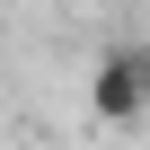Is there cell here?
Listing matches in <instances>:
<instances>
[{
    "mask_svg": "<svg viewBox=\"0 0 150 150\" xmlns=\"http://www.w3.org/2000/svg\"><path fill=\"white\" fill-rule=\"evenodd\" d=\"M88 115H97V124H115V132L150 124V106H141V71H132V44H115V53L88 71Z\"/></svg>",
    "mask_w": 150,
    "mask_h": 150,
    "instance_id": "1",
    "label": "cell"
},
{
    "mask_svg": "<svg viewBox=\"0 0 150 150\" xmlns=\"http://www.w3.org/2000/svg\"><path fill=\"white\" fill-rule=\"evenodd\" d=\"M132 71H141V106H150V44H132Z\"/></svg>",
    "mask_w": 150,
    "mask_h": 150,
    "instance_id": "2",
    "label": "cell"
}]
</instances>
